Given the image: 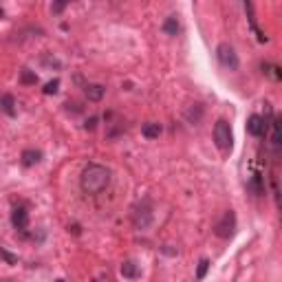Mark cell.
<instances>
[{"label":"cell","mask_w":282,"mask_h":282,"mask_svg":"<svg viewBox=\"0 0 282 282\" xmlns=\"http://www.w3.org/2000/svg\"><path fill=\"white\" fill-rule=\"evenodd\" d=\"M104 93H106V88H104L102 84H86L84 86V95L90 102H99V99L104 97Z\"/></svg>","instance_id":"9c48e42d"},{"label":"cell","mask_w":282,"mask_h":282,"mask_svg":"<svg viewBox=\"0 0 282 282\" xmlns=\"http://www.w3.org/2000/svg\"><path fill=\"white\" fill-rule=\"evenodd\" d=\"M20 159H22V166H25V168H31V166H35V163H40V159H42V152H40V150H25Z\"/></svg>","instance_id":"30bf717a"},{"label":"cell","mask_w":282,"mask_h":282,"mask_svg":"<svg viewBox=\"0 0 282 282\" xmlns=\"http://www.w3.org/2000/svg\"><path fill=\"white\" fill-rule=\"evenodd\" d=\"M20 82H22V84H38V75H35V73H31L29 69H22Z\"/></svg>","instance_id":"2e32d148"},{"label":"cell","mask_w":282,"mask_h":282,"mask_svg":"<svg viewBox=\"0 0 282 282\" xmlns=\"http://www.w3.org/2000/svg\"><path fill=\"white\" fill-rule=\"evenodd\" d=\"M247 133L254 135V137H262L267 133V119L260 115H252L247 119Z\"/></svg>","instance_id":"8992f818"},{"label":"cell","mask_w":282,"mask_h":282,"mask_svg":"<svg viewBox=\"0 0 282 282\" xmlns=\"http://www.w3.org/2000/svg\"><path fill=\"white\" fill-rule=\"evenodd\" d=\"M133 223H135V227H137V229H145V227L152 223V207H150L148 201L139 203V205L135 207V212H133Z\"/></svg>","instance_id":"5b68a950"},{"label":"cell","mask_w":282,"mask_h":282,"mask_svg":"<svg viewBox=\"0 0 282 282\" xmlns=\"http://www.w3.org/2000/svg\"><path fill=\"white\" fill-rule=\"evenodd\" d=\"M0 108H2L9 117L16 115V99H13V95H9V93L2 95V97H0Z\"/></svg>","instance_id":"7c38bea8"},{"label":"cell","mask_w":282,"mask_h":282,"mask_svg":"<svg viewBox=\"0 0 282 282\" xmlns=\"http://www.w3.org/2000/svg\"><path fill=\"white\" fill-rule=\"evenodd\" d=\"M214 141H216L221 152H229L231 150V141H234V137H231V126L227 124L225 119H218L216 124H214Z\"/></svg>","instance_id":"7a4b0ae2"},{"label":"cell","mask_w":282,"mask_h":282,"mask_svg":"<svg viewBox=\"0 0 282 282\" xmlns=\"http://www.w3.org/2000/svg\"><path fill=\"white\" fill-rule=\"evenodd\" d=\"M249 190H252L254 194H262L265 192V185H262V176L260 174H254L252 179H249Z\"/></svg>","instance_id":"5bb4252c"},{"label":"cell","mask_w":282,"mask_h":282,"mask_svg":"<svg viewBox=\"0 0 282 282\" xmlns=\"http://www.w3.org/2000/svg\"><path fill=\"white\" fill-rule=\"evenodd\" d=\"M57 88H60V80H51V82H47V86L42 90H44V95H56Z\"/></svg>","instance_id":"ac0fdd59"},{"label":"cell","mask_w":282,"mask_h":282,"mask_svg":"<svg viewBox=\"0 0 282 282\" xmlns=\"http://www.w3.org/2000/svg\"><path fill=\"white\" fill-rule=\"evenodd\" d=\"M163 31H166L168 35H176V33H179V20H176V16H170L166 22H163Z\"/></svg>","instance_id":"4fadbf2b"},{"label":"cell","mask_w":282,"mask_h":282,"mask_svg":"<svg viewBox=\"0 0 282 282\" xmlns=\"http://www.w3.org/2000/svg\"><path fill=\"white\" fill-rule=\"evenodd\" d=\"M141 135H143L145 139H159V135H161V124L148 121V124H143V128H141Z\"/></svg>","instance_id":"8fae6325"},{"label":"cell","mask_w":282,"mask_h":282,"mask_svg":"<svg viewBox=\"0 0 282 282\" xmlns=\"http://www.w3.org/2000/svg\"><path fill=\"white\" fill-rule=\"evenodd\" d=\"M234 231H236V214H234V210H227L221 216V221L216 223V227H214V234H216L218 238L227 240L234 236Z\"/></svg>","instance_id":"3957f363"},{"label":"cell","mask_w":282,"mask_h":282,"mask_svg":"<svg viewBox=\"0 0 282 282\" xmlns=\"http://www.w3.org/2000/svg\"><path fill=\"white\" fill-rule=\"evenodd\" d=\"M216 56H218V62H221L223 66H227V69H231V71L238 69V56H236V51H234L231 44H227V42L218 44Z\"/></svg>","instance_id":"277c9868"},{"label":"cell","mask_w":282,"mask_h":282,"mask_svg":"<svg viewBox=\"0 0 282 282\" xmlns=\"http://www.w3.org/2000/svg\"><path fill=\"white\" fill-rule=\"evenodd\" d=\"M11 225L16 227L18 231H27V227H29V212H27V207H13Z\"/></svg>","instance_id":"52a82bcc"},{"label":"cell","mask_w":282,"mask_h":282,"mask_svg":"<svg viewBox=\"0 0 282 282\" xmlns=\"http://www.w3.org/2000/svg\"><path fill=\"white\" fill-rule=\"evenodd\" d=\"M0 282H9V280H0Z\"/></svg>","instance_id":"cb8c5ba5"},{"label":"cell","mask_w":282,"mask_h":282,"mask_svg":"<svg viewBox=\"0 0 282 282\" xmlns=\"http://www.w3.org/2000/svg\"><path fill=\"white\" fill-rule=\"evenodd\" d=\"M64 7H66V2H56V4H51V11L60 13V11H64Z\"/></svg>","instance_id":"44dd1931"},{"label":"cell","mask_w":282,"mask_h":282,"mask_svg":"<svg viewBox=\"0 0 282 282\" xmlns=\"http://www.w3.org/2000/svg\"><path fill=\"white\" fill-rule=\"evenodd\" d=\"M84 128L86 130H95V128H97V117H90V119H86Z\"/></svg>","instance_id":"ffe728a7"},{"label":"cell","mask_w":282,"mask_h":282,"mask_svg":"<svg viewBox=\"0 0 282 282\" xmlns=\"http://www.w3.org/2000/svg\"><path fill=\"white\" fill-rule=\"evenodd\" d=\"M56 282H66V280H64V278H57V280H56Z\"/></svg>","instance_id":"7402d4cb"},{"label":"cell","mask_w":282,"mask_h":282,"mask_svg":"<svg viewBox=\"0 0 282 282\" xmlns=\"http://www.w3.org/2000/svg\"><path fill=\"white\" fill-rule=\"evenodd\" d=\"M0 258H2L7 265H18V256H13V254H9L7 249H2L0 247Z\"/></svg>","instance_id":"d6986e66"},{"label":"cell","mask_w":282,"mask_h":282,"mask_svg":"<svg viewBox=\"0 0 282 282\" xmlns=\"http://www.w3.org/2000/svg\"><path fill=\"white\" fill-rule=\"evenodd\" d=\"M4 16V11H2V9H0V18H2Z\"/></svg>","instance_id":"603a6c76"},{"label":"cell","mask_w":282,"mask_h":282,"mask_svg":"<svg viewBox=\"0 0 282 282\" xmlns=\"http://www.w3.org/2000/svg\"><path fill=\"white\" fill-rule=\"evenodd\" d=\"M207 269H210V260L207 258H203L201 262H198V267H197V280H203L207 276Z\"/></svg>","instance_id":"e0dca14e"},{"label":"cell","mask_w":282,"mask_h":282,"mask_svg":"<svg viewBox=\"0 0 282 282\" xmlns=\"http://www.w3.org/2000/svg\"><path fill=\"white\" fill-rule=\"evenodd\" d=\"M271 143H274L276 150L280 148V121L278 119L271 124Z\"/></svg>","instance_id":"9a60e30c"},{"label":"cell","mask_w":282,"mask_h":282,"mask_svg":"<svg viewBox=\"0 0 282 282\" xmlns=\"http://www.w3.org/2000/svg\"><path fill=\"white\" fill-rule=\"evenodd\" d=\"M108 183H111V172H108V168L99 166V163L86 166L80 176V185L86 194H99L102 190L108 188Z\"/></svg>","instance_id":"6da1fadb"},{"label":"cell","mask_w":282,"mask_h":282,"mask_svg":"<svg viewBox=\"0 0 282 282\" xmlns=\"http://www.w3.org/2000/svg\"><path fill=\"white\" fill-rule=\"evenodd\" d=\"M119 274L124 276V278H128V280H137L141 276V269H139V265L135 260H124L121 262V267H119Z\"/></svg>","instance_id":"ba28073f"}]
</instances>
